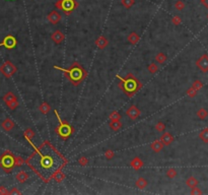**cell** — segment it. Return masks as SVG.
<instances>
[{"label": "cell", "mask_w": 208, "mask_h": 195, "mask_svg": "<svg viewBox=\"0 0 208 195\" xmlns=\"http://www.w3.org/2000/svg\"><path fill=\"white\" fill-rule=\"evenodd\" d=\"M53 67H54V69H57V70L62 71V72L64 73V76H65V77L69 80V83L74 86H79V84L82 83L87 76L86 70L82 67V65L79 64L78 62L72 63L68 69L62 68V67L57 66V65H54Z\"/></svg>", "instance_id": "1"}, {"label": "cell", "mask_w": 208, "mask_h": 195, "mask_svg": "<svg viewBox=\"0 0 208 195\" xmlns=\"http://www.w3.org/2000/svg\"><path fill=\"white\" fill-rule=\"evenodd\" d=\"M121 3H122L123 6L125 7V8L129 9L133 6V5H134L135 0H121Z\"/></svg>", "instance_id": "26"}, {"label": "cell", "mask_w": 208, "mask_h": 195, "mask_svg": "<svg viewBox=\"0 0 208 195\" xmlns=\"http://www.w3.org/2000/svg\"><path fill=\"white\" fill-rule=\"evenodd\" d=\"M187 183H188V185H189V186L193 187V186L195 185V184H196V180H195V179H193V178H191V179H189Z\"/></svg>", "instance_id": "39"}, {"label": "cell", "mask_w": 208, "mask_h": 195, "mask_svg": "<svg viewBox=\"0 0 208 195\" xmlns=\"http://www.w3.org/2000/svg\"><path fill=\"white\" fill-rule=\"evenodd\" d=\"M116 77L120 80L119 84H118L119 88L129 98H132L137 92H139L142 89V83L132 73H128L126 77H121L120 75H117Z\"/></svg>", "instance_id": "2"}, {"label": "cell", "mask_w": 208, "mask_h": 195, "mask_svg": "<svg viewBox=\"0 0 208 195\" xmlns=\"http://www.w3.org/2000/svg\"><path fill=\"white\" fill-rule=\"evenodd\" d=\"M114 156H115V153L112 150H107L105 151V158H106L107 160H112V159L114 158Z\"/></svg>", "instance_id": "33"}, {"label": "cell", "mask_w": 208, "mask_h": 195, "mask_svg": "<svg viewBox=\"0 0 208 195\" xmlns=\"http://www.w3.org/2000/svg\"><path fill=\"white\" fill-rule=\"evenodd\" d=\"M110 120H121V115L119 112L114 111L110 114Z\"/></svg>", "instance_id": "31"}, {"label": "cell", "mask_w": 208, "mask_h": 195, "mask_svg": "<svg viewBox=\"0 0 208 195\" xmlns=\"http://www.w3.org/2000/svg\"><path fill=\"white\" fill-rule=\"evenodd\" d=\"M174 140V137L172 136V134L169 132H165L160 137V141L163 142V145H169Z\"/></svg>", "instance_id": "13"}, {"label": "cell", "mask_w": 208, "mask_h": 195, "mask_svg": "<svg viewBox=\"0 0 208 195\" xmlns=\"http://www.w3.org/2000/svg\"><path fill=\"white\" fill-rule=\"evenodd\" d=\"M1 127H2V129L5 130V131H10V130L13 129L14 122L12 121L10 118H6V119L1 123Z\"/></svg>", "instance_id": "12"}, {"label": "cell", "mask_w": 208, "mask_h": 195, "mask_svg": "<svg viewBox=\"0 0 208 195\" xmlns=\"http://www.w3.org/2000/svg\"><path fill=\"white\" fill-rule=\"evenodd\" d=\"M202 1H203V0H202Z\"/></svg>", "instance_id": "41"}, {"label": "cell", "mask_w": 208, "mask_h": 195, "mask_svg": "<svg viewBox=\"0 0 208 195\" xmlns=\"http://www.w3.org/2000/svg\"><path fill=\"white\" fill-rule=\"evenodd\" d=\"M127 40H128V42H129L130 44L135 45V44H137V43L139 42L140 37H139V35L136 34L135 32H132V33H131V34H129V36L127 37Z\"/></svg>", "instance_id": "18"}, {"label": "cell", "mask_w": 208, "mask_h": 195, "mask_svg": "<svg viewBox=\"0 0 208 195\" xmlns=\"http://www.w3.org/2000/svg\"><path fill=\"white\" fill-rule=\"evenodd\" d=\"M78 2L76 0H58L55 3V7L60 9L66 15L71 14L78 7Z\"/></svg>", "instance_id": "4"}, {"label": "cell", "mask_w": 208, "mask_h": 195, "mask_svg": "<svg viewBox=\"0 0 208 195\" xmlns=\"http://www.w3.org/2000/svg\"><path fill=\"white\" fill-rule=\"evenodd\" d=\"M147 69H148V71H149V73L155 74L158 71V66H157V64H156V63H151V64L148 65Z\"/></svg>", "instance_id": "27"}, {"label": "cell", "mask_w": 208, "mask_h": 195, "mask_svg": "<svg viewBox=\"0 0 208 195\" xmlns=\"http://www.w3.org/2000/svg\"><path fill=\"white\" fill-rule=\"evenodd\" d=\"M25 137L27 138V140H30L35 137V131L30 128H27L25 130Z\"/></svg>", "instance_id": "25"}, {"label": "cell", "mask_w": 208, "mask_h": 195, "mask_svg": "<svg viewBox=\"0 0 208 195\" xmlns=\"http://www.w3.org/2000/svg\"><path fill=\"white\" fill-rule=\"evenodd\" d=\"M29 178H30L29 174H27V172H25V171H20L16 174V175H15V179H16L19 183H25L27 180H29Z\"/></svg>", "instance_id": "14"}, {"label": "cell", "mask_w": 208, "mask_h": 195, "mask_svg": "<svg viewBox=\"0 0 208 195\" xmlns=\"http://www.w3.org/2000/svg\"><path fill=\"white\" fill-rule=\"evenodd\" d=\"M172 22H173V24L175 25H178L181 24V19H180V16H174L173 19H172Z\"/></svg>", "instance_id": "36"}, {"label": "cell", "mask_w": 208, "mask_h": 195, "mask_svg": "<svg viewBox=\"0 0 208 195\" xmlns=\"http://www.w3.org/2000/svg\"><path fill=\"white\" fill-rule=\"evenodd\" d=\"M130 166L132 167L134 170H140V169L142 168V166H143V162L140 160V158L136 156V158H134L132 161H131Z\"/></svg>", "instance_id": "15"}, {"label": "cell", "mask_w": 208, "mask_h": 195, "mask_svg": "<svg viewBox=\"0 0 208 195\" xmlns=\"http://www.w3.org/2000/svg\"><path fill=\"white\" fill-rule=\"evenodd\" d=\"M0 194H8V190H7L6 187L0 186Z\"/></svg>", "instance_id": "38"}, {"label": "cell", "mask_w": 208, "mask_h": 195, "mask_svg": "<svg viewBox=\"0 0 208 195\" xmlns=\"http://www.w3.org/2000/svg\"><path fill=\"white\" fill-rule=\"evenodd\" d=\"M16 45H17V41L11 35L6 36L3 39V41L0 43V47H5L6 49H13L16 47Z\"/></svg>", "instance_id": "7"}, {"label": "cell", "mask_w": 208, "mask_h": 195, "mask_svg": "<svg viewBox=\"0 0 208 195\" xmlns=\"http://www.w3.org/2000/svg\"><path fill=\"white\" fill-rule=\"evenodd\" d=\"M175 7H176V9H178V10H182V9H184L185 4H184L183 1L179 0V1L176 2V4H175Z\"/></svg>", "instance_id": "34"}, {"label": "cell", "mask_w": 208, "mask_h": 195, "mask_svg": "<svg viewBox=\"0 0 208 195\" xmlns=\"http://www.w3.org/2000/svg\"><path fill=\"white\" fill-rule=\"evenodd\" d=\"M17 71L16 66L10 61H5V62L0 66V72H1L6 78L11 77L13 74Z\"/></svg>", "instance_id": "6"}, {"label": "cell", "mask_w": 208, "mask_h": 195, "mask_svg": "<svg viewBox=\"0 0 208 195\" xmlns=\"http://www.w3.org/2000/svg\"><path fill=\"white\" fill-rule=\"evenodd\" d=\"M39 110L43 113V114L46 115L51 111V106L48 103H43V104H41V106L39 107Z\"/></svg>", "instance_id": "23"}, {"label": "cell", "mask_w": 208, "mask_h": 195, "mask_svg": "<svg viewBox=\"0 0 208 195\" xmlns=\"http://www.w3.org/2000/svg\"><path fill=\"white\" fill-rule=\"evenodd\" d=\"M8 194H17V195H19V194H20V191L17 188H15V187H14V188H12L10 191H8Z\"/></svg>", "instance_id": "37"}, {"label": "cell", "mask_w": 208, "mask_h": 195, "mask_svg": "<svg viewBox=\"0 0 208 195\" xmlns=\"http://www.w3.org/2000/svg\"><path fill=\"white\" fill-rule=\"evenodd\" d=\"M16 99V97L14 96L13 93H11V92H8L5 96L3 97V101L5 104H7V103H9V102H11V101H13V100Z\"/></svg>", "instance_id": "24"}, {"label": "cell", "mask_w": 208, "mask_h": 195, "mask_svg": "<svg viewBox=\"0 0 208 195\" xmlns=\"http://www.w3.org/2000/svg\"><path fill=\"white\" fill-rule=\"evenodd\" d=\"M54 180H55L56 182H58V183H60V182H62L64 179H65V175H64L63 172L61 171H57L55 172V174H54Z\"/></svg>", "instance_id": "22"}, {"label": "cell", "mask_w": 208, "mask_h": 195, "mask_svg": "<svg viewBox=\"0 0 208 195\" xmlns=\"http://www.w3.org/2000/svg\"><path fill=\"white\" fill-rule=\"evenodd\" d=\"M94 44H96V46L99 49H105L108 45H109V41H108V39H107L106 37H104V36H101V37H99L96 40Z\"/></svg>", "instance_id": "11"}, {"label": "cell", "mask_w": 208, "mask_h": 195, "mask_svg": "<svg viewBox=\"0 0 208 195\" xmlns=\"http://www.w3.org/2000/svg\"><path fill=\"white\" fill-rule=\"evenodd\" d=\"M155 130L157 132H163L166 130V125H165V123L163 122H157L156 123V125H155Z\"/></svg>", "instance_id": "29"}, {"label": "cell", "mask_w": 208, "mask_h": 195, "mask_svg": "<svg viewBox=\"0 0 208 195\" xmlns=\"http://www.w3.org/2000/svg\"><path fill=\"white\" fill-rule=\"evenodd\" d=\"M78 163L80 164L81 166H85L87 163H88V160L85 158V156H81V158H79L78 160Z\"/></svg>", "instance_id": "35"}, {"label": "cell", "mask_w": 208, "mask_h": 195, "mask_svg": "<svg viewBox=\"0 0 208 195\" xmlns=\"http://www.w3.org/2000/svg\"><path fill=\"white\" fill-rule=\"evenodd\" d=\"M166 176H168L169 178H175V177L177 176V171L175 170L174 168H169L166 170Z\"/></svg>", "instance_id": "32"}, {"label": "cell", "mask_w": 208, "mask_h": 195, "mask_svg": "<svg viewBox=\"0 0 208 195\" xmlns=\"http://www.w3.org/2000/svg\"><path fill=\"white\" fill-rule=\"evenodd\" d=\"M6 105H7V107H8L10 110H15L17 107H19V102H17V99H15V100H13V101L7 103Z\"/></svg>", "instance_id": "30"}, {"label": "cell", "mask_w": 208, "mask_h": 195, "mask_svg": "<svg viewBox=\"0 0 208 195\" xmlns=\"http://www.w3.org/2000/svg\"><path fill=\"white\" fill-rule=\"evenodd\" d=\"M14 156L10 151H5L0 156V168H2L6 173H10L14 168Z\"/></svg>", "instance_id": "5"}, {"label": "cell", "mask_w": 208, "mask_h": 195, "mask_svg": "<svg viewBox=\"0 0 208 195\" xmlns=\"http://www.w3.org/2000/svg\"><path fill=\"white\" fill-rule=\"evenodd\" d=\"M136 187H137L138 189H144L147 187L148 185V182L146 179L142 178V177H140V178H138L137 180H136V183H135Z\"/></svg>", "instance_id": "19"}, {"label": "cell", "mask_w": 208, "mask_h": 195, "mask_svg": "<svg viewBox=\"0 0 208 195\" xmlns=\"http://www.w3.org/2000/svg\"><path fill=\"white\" fill-rule=\"evenodd\" d=\"M163 146L165 145L163 144V142H161L160 140H155V141L150 144V148L155 151V153H160V150H163Z\"/></svg>", "instance_id": "16"}, {"label": "cell", "mask_w": 208, "mask_h": 195, "mask_svg": "<svg viewBox=\"0 0 208 195\" xmlns=\"http://www.w3.org/2000/svg\"><path fill=\"white\" fill-rule=\"evenodd\" d=\"M64 39H65V35L59 30L55 31V32L51 35V40H52L55 44H60V43L63 42Z\"/></svg>", "instance_id": "10"}, {"label": "cell", "mask_w": 208, "mask_h": 195, "mask_svg": "<svg viewBox=\"0 0 208 195\" xmlns=\"http://www.w3.org/2000/svg\"><path fill=\"white\" fill-rule=\"evenodd\" d=\"M47 19L52 25H57L61 20V19H62V16H61V14L59 13L57 10H52V11L48 14Z\"/></svg>", "instance_id": "9"}, {"label": "cell", "mask_w": 208, "mask_h": 195, "mask_svg": "<svg viewBox=\"0 0 208 195\" xmlns=\"http://www.w3.org/2000/svg\"><path fill=\"white\" fill-rule=\"evenodd\" d=\"M140 114H141L140 110L136 106H131L130 108H128V110L126 111V115L132 120H136L137 118H139Z\"/></svg>", "instance_id": "8"}, {"label": "cell", "mask_w": 208, "mask_h": 195, "mask_svg": "<svg viewBox=\"0 0 208 195\" xmlns=\"http://www.w3.org/2000/svg\"><path fill=\"white\" fill-rule=\"evenodd\" d=\"M110 128L114 131H118L122 128V123L120 122V120H111L110 122Z\"/></svg>", "instance_id": "20"}, {"label": "cell", "mask_w": 208, "mask_h": 195, "mask_svg": "<svg viewBox=\"0 0 208 195\" xmlns=\"http://www.w3.org/2000/svg\"><path fill=\"white\" fill-rule=\"evenodd\" d=\"M25 161L22 160V156H14V166L15 167H22L24 165Z\"/></svg>", "instance_id": "28"}, {"label": "cell", "mask_w": 208, "mask_h": 195, "mask_svg": "<svg viewBox=\"0 0 208 195\" xmlns=\"http://www.w3.org/2000/svg\"><path fill=\"white\" fill-rule=\"evenodd\" d=\"M54 114L56 115V118H57V120L59 122V125L55 128V132L57 133L62 139H67L74 131L73 127L71 126V125H69L67 122L62 121L60 116H59L58 112L56 111V110H54Z\"/></svg>", "instance_id": "3"}, {"label": "cell", "mask_w": 208, "mask_h": 195, "mask_svg": "<svg viewBox=\"0 0 208 195\" xmlns=\"http://www.w3.org/2000/svg\"><path fill=\"white\" fill-rule=\"evenodd\" d=\"M202 2H203V3H204L205 6L208 7V0H203V1H202Z\"/></svg>", "instance_id": "40"}, {"label": "cell", "mask_w": 208, "mask_h": 195, "mask_svg": "<svg viewBox=\"0 0 208 195\" xmlns=\"http://www.w3.org/2000/svg\"><path fill=\"white\" fill-rule=\"evenodd\" d=\"M155 61L157 62L158 64H163L166 61V55L163 52H160V53H157L155 55Z\"/></svg>", "instance_id": "21"}, {"label": "cell", "mask_w": 208, "mask_h": 195, "mask_svg": "<svg viewBox=\"0 0 208 195\" xmlns=\"http://www.w3.org/2000/svg\"><path fill=\"white\" fill-rule=\"evenodd\" d=\"M41 165H42L43 168H45V169H50L53 165L52 159H51L50 156H43L42 160H41Z\"/></svg>", "instance_id": "17"}]
</instances>
